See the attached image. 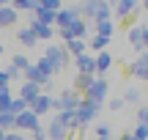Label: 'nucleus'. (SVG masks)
I'll list each match as a JSON object with an SVG mask.
<instances>
[{
    "mask_svg": "<svg viewBox=\"0 0 148 140\" xmlns=\"http://www.w3.org/2000/svg\"><path fill=\"white\" fill-rule=\"evenodd\" d=\"M58 8H60V3H38L36 5V16H38V22H44V25H52V22H58Z\"/></svg>",
    "mask_w": 148,
    "mask_h": 140,
    "instance_id": "1",
    "label": "nucleus"
},
{
    "mask_svg": "<svg viewBox=\"0 0 148 140\" xmlns=\"http://www.w3.org/2000/svg\"><path fill=\"white\" fill-rule=\"evenodd\" d=\"M79 104H82V102H79V96H77V93L66 91L60 99H55V102H52V107L63 110V113H77V110H79Z\"/></svg>",
    "mask_w": 148,
    "mask_h": 140,
    "instance_id": "2",
    "label": "nucleus"
},
{
    "mask_svg": "<svg viewBox=\"0 0 148 140\" xmlns=\"http://www.w3.org/2000/svg\"><path fill=\"white\" fill-rule=\"evenodd\" d=\"M104 96H107V82H104V80H96L93 85H90L85 102H90V104H96V107H99V104L104 102Z\"/></svg>",
    "mask_w": 148,
    "mask_h": 140,
    "instance_id": "3",
    "label": "nucleus"
},
{
    "mask_svg": "<svg viewBox=\"0 0 148 140\" xmlns=\"http://www.w3.org/2000/svg\"><path fill=\"white\" fill-rule=\"evenodd\" d=\"M16 126H19V129H33L36 132L38 129V115L33 113V110H25L22 115H16Z\"/></svg>",
    "mask_w": 148,
    "mask_h": 140,
    "instance_id": "4",
    "label": "nucleus"
},
{
    "mask_svg": "<svg viewBox=\"0 0 148 140\" xmlns=\"http://www.w3.org/2000/svg\"><path fill=\"white\" fill-rule=\"evenodd\" d=\"M77 19H79V11H77V8H63V11H58V25L63 27V30H69Z\"/></svg>",
    "mask_w": 148,
    "mask_h": 140,
    "instance_id": "5",
    "label": "nucleus"
},
{
    "mask_svg": "<svg viewBox=\"0 0 148 140\" xmlns=\"http://www.w3.org/2000/svg\"><path fill=\"white\" fill-rule=\"evenodd\" d=\"M96 110H99L96 104H90V102H82V104H79V110H77V121H79V124H88V121L96 115Z\"/></svg>",
    "mask_w": 148,
    "mask_h": 140,
    "instance_id": "6",
    "label": "nucleus"
},
{
    "mask_svg": "<svg viewBox=\"0 0 148 140\" xmlns=\"http://www.w3.org/2000/svg\"><path fill=\"white\" fill-rule=\"evenodd\" d=\"M47 60H49V63L55 66V71H58L60 66L66 63V52H63L60 47H49V49H47Z\"/></svg>",
    "mask_w": 148,
    "mask_h": 140,
    "instance_id": "7",
    "label": "nucleus"
},
{
    "mask_svg": "<svg viewBox=\"0 0 148 140\" xmlns=\"http://www.w3.org/2000/svg\"><path fill=\"white\" fill-rule=\"evenodd\" d=\"M38 96H41V93H38V85H36V82H25V85H22V99H25L27 104H33Z\"/></svg>",
    "mask_w": 148,
    "mask_h": 140,
    "instance_id": "8",
    "label": "nucleus"
},
{
    "mask_svg": "<svg viewBox=\"0 0 148 140\" xmlns=\"http://www.w3.org/2000/svg\"><path fill=\"white\" fill-rule=\"evenodd\" d=\"M49 107H52V99H49V96H38L36 102L30 104V110H33V113H36V115H41V113H47Z\"/></svg>",
    "mask_w": 148,
    "mask_h": 140,
    "instance_id": "9",
    "label": "nucleus"
},
{
    "mask_svg": "<svg viewBox=\"0 0 148 140\" xmlns=\"http://www.w3.org/2000/svg\"><path fill=\"white\" fill-rule=\"evenodd\" d=\"M77 66L82 74H90V71H96V58H88V55H79L77 58Z\"/></svg>",
    "mask_w": 148,
    "mask_h": 140,
    "instance_id": "10",
    "label": "nucleus"
},
{
    "mask_svg": "<svg viewBox=\"0 0 148 140\" xmlns=\"http://www.w3.org/2000/svg\"><path fill=\"white\" fill-rule=\"evenodd\" d=\"M47 132H49V137H52V140H63V137H66V132H69V129H66V126L60 124L58 118H55L52 124H49V129H47Z\"/></svg>",
    "mask_w": 148,
    "mask_h": 140,
    "instance_id": "11",
    "label": "nucleus"
},
{
    "mask_svg": "<svg viewBox=\"0 0 148 140\" xmlns=\"http://www.w3.org/2000/svg\"><path fill=\"white\" fill-rule=\"evenodd\" d=\"M14 22H16V11L8 8V5H3V8H0V25L8 27V25H14Z\"/></svg>",
    "mask_w": 148,
    "mask_h": 140,
    "instance_id": "12",
    "label": "nucleus"
},
{
    "mask_svg": "<svg viewBox=\"0 0 148 140\" xmlns=\"http://www.w3.org/2000/svg\"><path fill=\"white\" fill-rule=\"evenodd\" d=\"M25 74H27V77H30V82H36V85H41V82H47V80H49V77H47V74H44V71H41V69H38V66H30V69H27V71H25Z\"/></svg>",
    "mask_w": 148,
    "mask_h": 140,
    "instance_id": "13",
    "label": "nucleus"
},
{
    "mask_svg": "<svg viewBox=\"0 0 148 140\" xmlns=\"http://www.w3.org/2000/svg\"><path fill=\"white\" fill-rule=\"evenodd\" d=\"M93 74H79L77 77V82H74V88H77V91H90V85H93Z\"/></svg>",
    "mask_w": 148,
    "mask_h": 140,
    "instance_id": "14",
    "label": "nucleus"
},
{
    "mask_svg": "<svg viewBox=\"0 0 148 140\" xmlns=\"http://www.w3.org/2000/svg\"><path fill=\"white\" fill-rule=\"evenodd\" d=\"M58 121L66 126V129H74V126H79V121H77V113H60V115H58Z\"/></svg>",
    "mask_w": 148,
    "mask_h": 140,
    "instance_id": "15",
    "label": "nucleus"
},
{
    "mask_svg": "<svg viewBox=\"0 0 148 140\" xmlns=\"http://www.w3.org/2000/svg\"><path fill=\"white\" fill-rule=\"evenodd\" d=\"M132 8H137V3H134V0H121V3L115 5L118 16H129V14H132Z\"/></svg>",
    "mask_w": 148,
    "mask_h": 140,
    "instance_id": "16",
    "label": "nucleus"
},
{
    "mask_svg": "<svg viewBox=\"0 0 148 140\" xmlns=\"http://www.w3.org/2000/svg\"><path fill=\"white\" fill-rule=\"evenodd\" d=\"M33 33H36V36L38 38H49V36H52V27H49V25H44V22H33Z\"/></svg>",
    "mask_w": 148,
    "mask_h": 140,
    "instance_id": "17",
    "label": "nucleus"
},
{
    "mask_svg": "<svg viewBox=\"0 0 148 140\" xmlns=\"http://www.w3.org/2000/svg\"><path fill=\"white\" fill-rule=\"evenodd\" d=\"M110 66H112V58L107 52H99V55H96V71H107Z\"/></svg>",
    "mask_w": 148,
    "mask_h": 140,
    "instance_id": "18",
    "label": "nucleus"
},
{
    "mask_svg": "<svg viewBox=\"0 0 148 140\" xmlns=\"http://www.w3.org/2000/svg\"><path fill=\"white\" fill-rule=\"evenodd\" d=\"M143 30H145V27H132V30H129V41H132L137 49L145 47V44H143Z\"/></svg>",
    "mask_w": 148,
    "mask_h": 140,
    "instance_id": "19",
    "label": "nucleus"
},
{
    "mask_svg": "<svg viewBox=\"0 0 148 140\" xmlns=\"http://www.w3.org/2000/svg\"><path fill=\"white\" fill-rule=\"evenodd\" d=\"M96 22H107V19H110V5H107V3H96Z\"/></svg>",
    "mask_w": 148,
    "mask_h": 140,
    "instance_id": "20",
    "label": "nucleus"
},
{
    "mask_svg": "<svg viewBox=\"0 0 148 140\" xmlns=\"http://www.w3.org/2000/svg\"><path fill=\"white\" fill-rule=\"evenodd\" d=\"M5 126H16V115L11 113H0V129H5Z\"/></svg>",
    "mask_w": 148,
    "mask_h": 140,
    "instance_id": "21",
    "label": "nucleus"
},
{
    "mask_svg": "<svg viewBox=\"0 0 148 140\" xmlns=\"http://www.w3.org/2000/svg\"><path fill=\"white\" fill-rule=\"evenodd\" d=\"M36 33H33V27H27V30H19V41L22 44H30V47H33V44H36Z\"/></svg>",
    "mask_w": 148,
    "mask_h": 140,
    "instance_id": "22",
    "label": "nucleus"
},
{
    "mask_svg": "<svg viewBox=\"0 0 148 140\" xmlns=\"http://www.w3.org/2000/svg\"><path fill=\"white\" fill-rule=\"evenodd\" d=\"M132 74L140 77V80H148V63H140V60H137V63L132 66Z\"/></svg>",
    "mask_w": 148,
    "mask_h": 140,
    "instance_id": "23",
    "label": "nucleus"
},
{
    "mask_svg": "<svg viewBox=\"0 0 148 140\" xmlns=\"http://www.w3.org/2000/svg\"><path fill=\"white\" fill-rule=\"evenodd\" d=\"M96 36L110 38V36H112V25H110V22H96Z\"/></svg>",
    "mask_w": 148,
    "mask_h": 140,
    "instance_id": "24",
    "label": "nucleus"
},
{
    "mask_svg": "<svg viewBox=\"0 0 148 140\" xmlns=\"http://www.w3.org/2000/svg\"><path fill=\"white\" fill-rule=\"evenodd\" d=\"M25 99H14V102H11V113H14V115H22V113H25Z\"/></svg>",
    "mask_w": 148,
    "mask_h": 140,
    "instance_id": "25",
    "label": "nucleus"
},
{
    "mask_svg": "<svg viewBox=\"0 0 148 140\" xmlns=\"http://www.w3.org/2000/svg\"><path fill=\"white\" fill-rule=\"evenodd\" d=\"M69 49H71V52H74V55H77V58H79V55H82V49H85L82 38H74V41H69Z\"/></svg>",
    "mask_w": 148,
    "mask_h": 140,
    "instance_id": "26",
    "label": "nucleus"
},
{
    "mask_svg": "<svg viewBox=\"0 0 148 140\" xmlns=\"http://www.w3.org/2000/svg\"><path fill=\"white\" fill-rule=\"evenodd\" d=\"M36 66H38V69H41V71H44V74H47V77H49V74H52V71H55V66H52V63H49V60H47V58H41V60H38V63H36Z\"/></svg>",
    "mask_w": 148,
    "mask_h": 140,
    "instance_id": "27",
    "label": "nucleus"
},
{
    "mask_svg": "<svg viewBox=\"0 0 148 140\" xmlns=\"http://www.w3.org/2000/svg\"><path fill=\"white\" fill-rule=\"evenodd\" d=\"M132 137H134V140H145V137H148V126H145V124H137V129H134Z\"/></svg>",
    "mask_w": 148,
    "mask_h": 140,
    "instance_id": "28",
    "label": "nucleus"
},
{
    "mask_svg": "<svg viewBox=\"0 0 148 140\" xmlns=\"http://www.w3.org/2000/svg\"><path fill=\"white\" fill-rule=\"evenodd\" d=\"M14 69H30V63H27V58H25V55H16V58H14Z\"/></svg>",
    "mask_w": 148,
    "mask_h": 140,
    "instance_id": "29",
    "label": "nucleus"
},
{
    "mask_svg": "<svg viewBox=\"0 0 148 140\" xmlns=\"http://www.w3.org/2000/svg\"><path fill=\"white\" fill-rule=\"evenodd\" d=\"M107 41H110V38H104V36H93V41H90V44H93V49H104Z\"/></svg>",
    "mask_w": 148,
    "mask_h": 140,
    "instance_id": "30",
    "label": "nucleus"
},
{
    "mask_svg": "<svg viewBox=\"0 0 148 140\" xmlns=\"http://www.w3.org/2000/svg\"><path fill=\"white\" fill-rule=\"evenodd\" d=\"M137 99H140V93L134 91V88H132V91H126V102H137Z\"/></svg>",
    "mask_w": 148,
    "mask_h": 140,
    "instance_id": "31",
    "label": "nucleus"
},
{
    "mask_svg": "<svg viewBox=\"0 0 148 140\" xmlns=\"http://www.w3.org/2000/svg\"><path fill=\"white\" fill-rule=\"evenodd\" d=\"M8 80H11V74H8V71H0V85H5Z\"/></svg>",
    "mask_w": 148,
    "mask_h": 140,
    "instance_id": "32",
    "label": "nucleus"
},
{
    "mask_svg": "<svg viewBox=\"0 0 148 140\" xmlns=\"http://www.w3.org/2000/svg\"><path fill=\"white\" fill-rule=\"evenodd\" d=\"M110 107H112V110H121V107H123V102H121V99H112Z\"/></svg>",
    "mask_w": 148,
    "mask_h": 140,
    "instance_id": "33",
    "label": "nucleus"
},
{
    "mask_svg": "<svg viewBox=\"0 0 148 140\" xmlns=\"http://www.w3.org/2000/svg\"><path fill=\"white\" fill-rule=\"evenodd\" d=\"M140 63H148V52H140Z\"/></svg>",
    "mask_w": 148,
    "mask_h": 140,
    "instance_id": "34",
    "label": "nucleus"
},
{
    "mask_svg": "<svg viewBox=\"0 0 148 140\" xmlns=\"http://www.w3.org/2000/svg\"><path fill=\"white\" fill-rule=\"evenodd\" d=\"M3 140H22V137H19V135H5Z\"/></svg>",
    "mask_w": 148,
    "mask_h": 140,
    "instance_id": "35",
    "label": "nucleus"
},
{
    "mask_svg": "<svg viewBox=\"0 0 148 140\" xmlns=\"http://www.w3.org/2000/svg\"><path fill=\"white\" fill-rule=\"evenodd\" d=\"M143 44H145V47H148V27H145V30H143Z\"/></svg>",
    "mask_w": 148,
    "mask_h": 140,
    "instance_id": "36",
    "label": "nucleus"
},
{
    "mask_svg": "<svg viewBox=\"0 0 148 140\" xmlns=\"http://www.w3.org/2000/svg\"><path fill=\"white\" fill-rule=\"evenodd\" d=\"M3 137H5V132H3V129H0V140H3Z\"/></svg>",
    "mask_w": 148,
    "mask_h": 140,
    "instance_id": "37",
    "label": "nucleus"
},
{
    "mask_svg": "<svg viewBox=\"0 0 148 140\" xmlns=\"http://www.w3.org/2000/svg\"><path fill=\"white\" fill-rule=\"evenodd\" d=\"M121 140H132V135H129V137H121Z\"/></svg>",
    "mask_w": 148,
    "mask_h": 140,
    "instance_id": "38",
    "label": "nucleus"
},
{
    "mask_svg": "<svg viewBox=\"0 0 148 140\" xmlns=\"http://www.w3.org/2000/svg\"><path fill=\"white\" fill-rule=\"evenodd\" d=\"M143 5H145V11H148V0H145V3H143Z\"/></svg>",
    "mask_w": 148,
    "mask_h": 140,
    "instance_id": "39",
    "label": "nucleus"
},
{
    "mask_svg": "<svg viewBox=\"0 0 148 140\" xmlns=\"http://www.w3.org/2000/svg\"><path fill=\"white\" fill-rule=\"evenodd\" d=\"M0 8H3V3H0Z\"/></svg>",
    "mask_w": 148,
    "mask_h": 140,
    "instance_id": "40",
    "label": "nucleus"
},
{
    "mask_svg": "<svg viewBox=\"0 0 148 140\" xmlns=\"http://www.w3.org/2000/svg\"><path fill=\"white\" fill-rule=\"evenodd\" d=\"M0 52H3V47H0Z\"/></svg>",
    "mask_w": 148,
    "mask_h": 140,
    "instance_id": "41",
    "label": "nucleus"
}]
</instances>
